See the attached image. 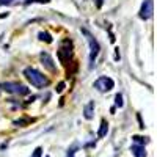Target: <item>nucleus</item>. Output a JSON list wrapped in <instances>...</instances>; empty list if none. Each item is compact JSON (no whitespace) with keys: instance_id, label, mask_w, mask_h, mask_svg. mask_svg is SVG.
Segmentation results:
<instances>
[{"instance_id":"1","label":"nucleus","mask_w":157,"mask_h":157,"mask_svg":"<svg viewBox=\"0 0 157 157\" xmlns=\"http://www.w3.org/2000/svg\"><path fill=\"white\" fill-rule=\"evenodd\" d=\"M24 75L36 88H46L49 85V78L43 72H39L38 69H35V68H25L24 69Z\"/></svg>"},{"instance_id":"2","label":"nucleus","mask_w":157,"mask_h":157,"mask_svg":"<svg viewBox=\"0 0 157 157\" xmlns=\"http://www.w3.org/2000/svg\"><path fill=\"white\" fill-rule=\"evenodd\" d=\"M82 33L85 35L86 41H88V44H90V69H93V68H94V63H96V58H98V55H99L101 46H99V43H98V39L91 35L88 30L83 29Z\"/></svg>"},{"instance_id":"3","label":"nucleus","mask_w":157,"mask_h":157,"mask_svg":"<svg viewBox=\"0 0 157 157\" xmlns=\"http://www.w3.org/2000/svg\"><path fill=\"white\" fill-rule=\"evenodd\" d=\"M0 88H2L3 91H6V93H11V94H19V96H25L30 93V88H27L25 85L19 83V82H5L0 85Z\"/></svg>"},{"instance_id":"4","label":"nucleus","mask_w":157,"mask_h":157,"mask_svg":"<svg viewBox=\"0 0 157 157\" xmlns=\"http://www.w3.org/2000/svg\"><path fill=\"white\" fill-rule=\"evenodd\" d=\"M93 86L99 91V93H109V91L115 86V82H113V78H110L107 75H102L94 82Z\"/></svg>"},{"instance_id":"5","label":"nucleus","mask_w":157,"mask_h":157,"mask_svg":"<svg viewBox=\"0 0 157 157\" xmlns=\"http://www.w3.org/2000/svg\"><path fill=\"white\" fill-rule=\"evenodd\" d=\"M152 13H154V0H145L138 11V17L143 21H148L152 17Z\"/></svg>"},{"instance_id":"6","label":"nucleus","mask_w":157,"mask_h":157,"mask_svg":"<svg viewBox=\"0 0 157 157\" xmlns=\"http://www.w3.org/2000/svg\"><path fill=\"white\" fill-rule=\"evenodd\" d=\"M71 55H72V44H71V41H68V39H66V41H63L61 46H60L58 57H60V60L63 61V64H68Z\"/></svg>"},{"instance_id":"7","label":"nucleus","mask_w":157,"mask_h":157,"mask_svg":"<svg viewBox=\"0 0 157 157\" xmlns=\"http://www.w3.org/2000/svg\"><path fill=\"white\" fill-rule=\"evenodd\" d=\"M39 58H41V61H43V64H44L46 69H49L50 72H55V71H57V64H55L54 58H52V57L47 54V52H41Z\"/></svg>"},{"instance_id":"8","label":"nucleus","mask_w":157,"mask_h":157,"mask_svg":"<svg viewBox=\"0 0 157 157\" xmlns=\"http://www.w3.org/2000/svg\"><path fill=\"white\" fill-rule=\"evenodd\" d=\"M130 151L135 157H146V149H145V145H132L130 146Z\"/></svg>"},{"instance_id":"9","label":"nucleus","mask_w":157,"mask_h":157,"mask_svg":"<svg viewBox=\"0 0 157 157\" xmlns=\"http://www.w3.org/2000/svg\"><path fill=\"white\" fill-rule=\"evenodd\" d=\"M83 116H85V120H91V118L94 116V101H90L86 105H85Z\"/></svg>"},{"instance_id":"10","label":"nucleus","mask_w":157,"mask_h":157,"mask_svg":"<svg viewBox=\"0 0 157 157\" xmlns=\"http://www.w3.org/2000/svg\"><path fill=\"white\" fill-rule=\"evenodd\" d=\"M107 132H109V123L105 120H102L101 121V127L98 130V138H104V137L107 135Z\"/></svg>"},{"instance_id":"11","label":"nucleus","mask_w":157,"mask_h":157,"mask_svg":"<svg viewBox=\"0 0 157 157\" xmlns=\"http://www.w3.org/2000/svg\"><path fill=\"white\" fill-rule=\"evenodd\" d=\"M132 140L137 143V145H146V143H149L148 137H140V135H134Z\"/></svg>"},{"instance_id":"12","label":"nucleus","mask_w":157,"mask_h":157,"mask_svg":"<svg viewBox=\"0 0 157 157\" xmlns=\"http://www.w3.org/2000/svg\"><path fill=\"white\" fill-rule=\"evenodd\" d=\"M38 36H39V39H41V41H46L47 44H50V43H52V36H50L47 32H39V35H38Z\"/></svg>"},{"instance_id":"13","label":"nucleus","mask_w":157,"mask_h":157,"mask_svg":"<svg viewBox=\"0 0 157 157\" xmlns=\"http://www.w3.org/2000/svg\"><path fill=\"white\" fill-rule=\"evenodd\" d=\"M115 105L120 107V109L124 105V102H123V94H121V93H118V94L115 96Z\"/></svg>"},{"instance_id":"14","label":"nucleus","mask_w":157,"mask_h":157,"mask_svg":"<svg viewBox=\"0 0 157 157\" xmlns=\"http://www.w3.org/2000/svg\"><path fill=\"white\" fill-rule=\"evenodd\" d=\"M50 0H24L25 5H30V3H49Z\"/></svg>"},{"instance_id":"15","label":"nucleus","mask_w":157,"mask_h":157,"mask_svg":"<svg viewBox=\"0 0 157 157\" xmlns=\"http://www.w3.org/2000/svg\"><path fill=\"white\" fill-rule=\"evenodd\" d=\"M77 148H78L77 145H72V146L68 149V154H66V157H74V154L77 152Z\"/></svg>"},{"instance_id":"16","label":"nucleus","mask_w":157,"mask_h":157,"mask_svg":"<svg viewBox=\"0 0 157 157\" xmlns=\"http://www.w3.org/2000/svg\"><path fill=\"white\" fill-rule=\"evenodd\" d=\"M32 120L30 118H25V120H17V121H14V124L16 126H25V124H29Z\"/></svg>"},{"instance_id":"17","label":"nucleus","mask_w":157,"mask_h":157,"mask_svg":"<svg viewBox=\"0 0 157 157\" xmlns=\"http://www.w3.org/2000/svg\"><path fill=\"white\" fill-rule=\"evenodd\" d=\"M30 157H43V148H36Z\"/></svg>"},{"instance_id":"18","label":"nucleus","mask_w":157,"mask_h":157,"mask_svg":"<svg viewBox=\"0 0 157 157\" xmlns=\"http://www.w3.org/2000/svg\"><path fill=\"white\" fill-rule=\"evenodd\" d=\"M17 2H21V0H0V5H14Z\"/></svg>"},{"instance_id":"19","label":"nucleus","mask_w":157,"mask_h":157,"mask_svg":"<svg viewBox=\"0 0 157 157\" xmlns=\"http://www.w3.org/2000/svg\"><path fill=\"white\" fill-rule=\"evenodd\" d=\"M55 90H57V93H61V91L64 90V82H60V83H58V86H57Z\"/></svg>"},{"instance_id":"20","label":"nucleus","mask_w":157,"mask_h":157,"mask_svg":"<svg viewBox=\"0 0 157 157\" xmlns=\"http://www.w3.org/2000/svg\"><path fill=\"white\" fill-rule=\"evenodd\" d=\"M104 2H105V0H94V3H96L98 8H101V6L104 5Z\"/></svg>"},{"instance_id":"21","label":"nucleus","mask_w":157,"mask_h":157,"mask_svg":"<svg viewBox=\"0 0 157 157\" xmlns=\"http://www.w3.org/2000/svg\"><path fill=\"white\" fill-rule=\"evenodd\" d=\"M46 157H50V155H46Z\"/></svg>"}]
</instances>
